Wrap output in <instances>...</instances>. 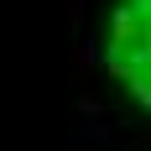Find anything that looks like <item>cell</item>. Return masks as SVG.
I'll return each mask as SVG.
<instances>
[{
    "mask_svg": "<svg viewBox=\"0 0 151 151\" xmlns=\"http://www.w3.org/2000/svg\"><path fill=\"white\" fill-rule=\"evenodd\" d=\"M109 68L151 109V0H120L109 21Z\"/></svg>",
    "mask_w": 151,
    "mask_h": 151,
    "instance_id": "6da1fadb",
    "label": "cell"
}]
</instances>
